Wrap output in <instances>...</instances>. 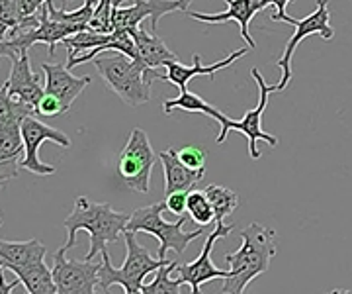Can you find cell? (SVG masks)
<instances>
[{
  "label": "cell",
  "instance_id": "cell-1",
  "mask_svg": "<svg viewBox=\"0 0 352 294\" xmlns=\"http://www.w3.org/2000/svg\"><path fill=\"white\" fill-rule=\"evenodd\" d=\"M129 214L113 210L108 202H92L87 196H78L73 206V212L65 218V230H67V242L65 251L76 247V235L78 231L90 233V249L87 253V261H92L98 253L108 251V243H118L120 235H124L129 222Z\"/></svg>",
  "mask_w": 352,
  "mask_h": 294
},
{
  "label": "cell",
  "instance_id": "cell-2",
  "mask_svg": "<svg viewBox=\"0 0 352 294\" xmlns=\"http://www.w3.org/2000/svg\"><path fill=\"white\" fill-rule=\"evenodd\" d=\"M243 245L235 253L226 255L231 277L226 279L221 294H243L254 279L270 267V259L276 255V231L252 222L239 231Z\"/></svg>",
  "mask_w": 352,
  "mask_h": 294
},
{
  "label": "cell",
  "instance_id": "cell-3",
  "mask_svg": "<svg viewBox=\"0 0 352 294\" xmlns=\"http://www.w3.org/2000/svg\"><path fill=\"white\" fill-rule=\"evenodd\" d=\"M102 81L127 104V106H143L151 101V85L159 75L157 69H149L139 59H131L124 53H102L94 61Z\"/></svg>",
  "mask_w": 352,
  "mask_h": 294
},
{
  "label": "cell",
  "instance_id": "cell-4",
  "mask_svg": "<svg viewBox=\"0 0 352 294\" xmlns=\"http://www.w3.org/2000/svg\"><path fill=\"white\" fill-rule=\"evenodd\" d=\"M124 240H126L127 255L122 267H112L108 251L100 253L102 263L98 271V284L104 294H110L112 284H120L124 293L141 291L147 275L170 263L168 259H153L151 253L143 245H139L133 231H124Z\"/></svg>",
  "mask_w": 352,
  "mask_h": 294
},
{
  "label": "cell",
  "instance_id": "cell-5",
  "mask_svg": "<svg viewBox=\"0 0 352 294\" xmlns=\"http://www.w3.org/2000/svg\"><path fill=\"white\" fill-rule=\"evenodd\" d=\"M166 210V202H155V204L145 206L135 210L129 222H127L126 231H145L151 233L153 238H157L161 242L159 247V259H166V251L175 249L176 253H184L190 242L198 240L200 235H204V228H198L194 231H184L182 226L186 222L184 216H178L176 222H164L163 212Z\"/></svg>",
  "mask_w": 352,
  "mask_h": 294
},
{
  "label": "cell",
  "instance_id": "cell-6",
  "mask_svg": "<svg viewBox=\"0 0 352 294\" xmlns=\"http://www.w3.org/2000/svg\"><path fill=\"white\" fill-rule=\"evenodd\" d=\"M25 116H36L22 104L0 90V180L2 185L20 175V163L24 159V136L22 122Z\"/></svg>",
  "mask_w": 352,
  "mask_h": 294
},
{
  "label": "cell",
  "instance_id": "cell-7",
  "mask_svg": "<svg viewBox=\"0 0 352 294\" xmlns=\"http://www.w3.org/2000/svg\"><path fill=\"white\" fill-rule=\"evenodd\" d=\"M251 75L252 78H254V83L258 85V90H261V92H258V94H261V96H258V104H256L254 108H251L241 120H231V118L227 116L226 120H223V124H221L219 136L215 138V143H217V145H223L227 140V134L235 129V132H241V134L247 138L251 159H261L263 154H261V149H258V141H266L270 147H276L278 145L276 136L266 134L263 129V114L264 110H266V104H268L270 92H276V85H266V83H264V77L261 75V71H258L256 67H252Z\"/></svg>",
  "mask_w": 352,
  "mask_h": 294
},
{
  "label": "cell",
  "instance_id": "cell-8",
  "mask_svg": "<svg viewBox=\"0 0 352 294\" xmlns=\"http://www.w3.org/2000/svg\"><path fill=\"white\" fill-rule=\"evenodd\" d=\"M159 159V154L153 151L149 136L141 128H133L118 159V173L131 191L145 194L151 189L153 167Z\"/></svg>",
  "mask_w": 352,
  "mask_h": 294
},
{
  "label": "cell",
  "instance_id": "cell-9",
  "mask_svg": "<svg viewBox=\"0 0 352 294\" xmlns=\"http://www.w3.org/2000/svg\"><path fill=\"white\" fill-rule=\"evenodd\" d=\"M329 20H331V14H329L327 0H317V8L302 20H296V18L289 16L288 24L296 26V32L288 39L284 55L278 59V67L282 69V77H280V83L276 85V92L288 89L289 81H292V57H294L296 48L302 43L303 39L309 38V36H321L323 39L335 38V30L331 28Z\"/></svg>",
  "mask_w": 352,
  "mask_h": 294
},
{
  "label": "cell",
  "instance_id": "cell-10",
  "mask_svg": "<svg viewBox=\"0 0 352 294\" xmlns=\"http://www.w3.org/2000/svg\"><path fill=\"white\" fill-rule=\"evenodd\" d=\"M235 230L233 224H226V222H217L215 224V230L208 235V240L201 247L200 257L192 263H180L176 265L175 271L178 273V281L182 284H190L192 293L190 294H201V284L214 281V279H229L231 277V271H221L214 265L212 261V249H214L215 242L227 238L231 231Z\"/></svg>",
  "mask_w": 352,
  "mask_h": 294
},
{
  "label": "cell",
  "instance_id": "cell-11",
  "mask_svg": "<svg viewBox=\"0 0 352 294\" xmlns=\"http://www.w3.org/2000/svg\"><path fill=\"white\" fill-rule=\"evenodd\" d=\"M22 136H24V147L25 154L20 167L39 175V177H47V175H55V167L47 165L39 159V147L43 141H53L55 145L69 149L71 147V138L63 134L61 129L51 128L45 122L38 120L36 116H25L22 122Z\"/></svg>",
  "mask_w": 352,
  "mask_h": 294
},
{
  "label": "cell",
  "instance_id": "cell-12",
  "mask_svg": "<svg viewBox=\"0 0 352 294\" xmlns=\"http://www.w3.org/2000/svg\"><path fill=\"white\" fill-rule=\"evenodd\" d=\"M53 279L57 284V294H98V271L100 263L75 261L65 257V247L53 255Z\"/></svg>",
  "mask_w": 352,
  "mask_h": 294
},
{
  "label": "cell",
  "instance_id": "cell-13",
  "mask_svg": "<svg viewBox=\"0 0 352 294\" xmlns=\"http://www.w3.org/2000/svg\"><path fill=\"white\" fill-rule=\"evenodd\" d=\"M2 90L14 103L22 104L34 114H38V104L45 94V87H41V77L32 71L30 53H22L20 57H14L10 77L2 83Z\"/></svg>",
  "mask_w": 352,
  "mask_h": 294
},
{
  "label": "cell",
  "instance_id": "cell-14",
  "mask_svg": "<svg viewBox=\"0 0 352 294\" xmlns=\"http://www.w3.org/2000/svg\"><path fill=\"white\" fill-rule=\"evenodd\" d=\"M126 0H118L112 14V26L116 30H129L138 28L145 18L151 22V34H157V24L166 14L180 10L178 0H135L131 8H120V4Z\"/></svg>",
  "mask_w": 352,
  "mask_h": 294
},
{
  "label": "cell",
  "instance_id": "cell-15",
  "mask_svg": "<svg viewBox=\"0 0 352 294\" xmlns=\"http://www.w3.org/2000/svg\"><path fill=\"white\" fill-rule=\"evenodd\" d=\"M229 4L226 12L219 14H201L188 10L186 16L192 20H198L204 24H227V22H235L241 28V38L247 41L249 48H256V41L252 39L251 32H249V24L256 14L264 10L263 0H226Z\"/></svg>",
  "mask_w": 352,
  "mask_h": 294
},
{
  "label": "cell",
  "instance_id": "cell-16",
  "mask_svg": "<svg viewBox=\"0 0 352 294\" xmlns=\"http://www.w3.org/2000/svg\"><path fill=\"white\" fill-rule=\"evenodd\" d=\"M251 48H243V50H237V52H233L231 55H227L223 61H215L212 65H204L201 63V57L196 53L194 57H192V61L194 65L192 67H186V65H182L180 61H173V63H166V75H164L163 81L166 83H170V85H175L180 89V92H184V90H188L190 81H194L196 77H210L214 81L215 73L217 71H221V69H227V67H231V65L235 63V61H239L241 57H245L247 53H249Z\"/></svg>",
  "mask_w": 352,
  "mask_h": 294
},
{
  "label": "cell",
  "instance_id": "cell-17",
  "mask_svg": "<svg viewBox=\"0 0 352 294\" xmlns=\"http://www.w3.org/2000/svg\"><path fill=\"white\" fill-rule=\"evenodd\" d=\"M41 71L45 81V92L57 96L69 110L78 98V94H82V90L92 83V77L88 75L85 77L71 75V69H67V65L63 63H41Z\"/></svg>",
  "mask_w": 352,
  "mask_h": 294
},
{
  "label": "cell",
  "instance_id": "cell-18",
  "mask_svg": "<svg viewBox=\"0 0 352 294\" xmlns=\"http://www.w3.org/2000/svg\"><path fill=\"white\" fill-rule=\"evenodd\" d=\"M129 34L135 41V50H138V59L143 65H147L149 69H159L166 67V63L180 61L175 52H170L166 48L163 39L157 34H147L141 28H129Z\"/></svg>",
  "mask_w": 352,
  "mask_h": 294
},
{
  "label": "cell",
  "instance_id": "cell-19",
  "mask_svg": "<svg viewBox=\"0 0 352 294\" xmlns=\"http://www.w3.org/2000/svg\"><path fill=\"white\" fill-rule=\"evenodd\" d=\"M164 169V194H173L178 191H190L196 182L204 179V171H192L184 165L176 149H166L159 154Z\"/></svg>",
  "mask_w": 352,
  "mask_h": 294
},
{
  "label": "cell",
  "instance_id": "cell-20",
  "mask_svg": "<svg viewBox=\"0 0 352 294\" xmlns=\"http://www.w3.org/2000/svg\"><path fill=\"white\" fill-rule=\"evenodd\" d=\"M45 255H47V249L38 240H28V242L2 240V243H0V265H2V269L34 265L39 261H45Z\"/></svg>",
  "mask_w": 352,
  "mask_h": 294
},
{
  "label": "cell",
  "instance_id": "cell-21",
  "mask_svg": "<svg viewBox=\"0 0 352 294\" xmlns=\"http://www.w3.org/2000/svg\"><path fill=\"white\" fill-rule=\"evenodd\" d=\"M22 281L28 294H57V284L53 279V269L45 261H39L25 267L8 269Z\"/></svg>",
  "mask_w": 352,
  "mask_h": 294
},
{
  "label": "cell",
  "instance_id": "cell-22",
  "mask_svg": "<svg viewBox=\"0 0 352 294\" xmlns=\"http://www.w3.org/2000/svg\"><path fill=\"white\" fill-rule=\"evenodd\" d=\"M163 110L164 114H173L175 110H182V112H192V114H196V112H200V114L210 116L212 120H215L219 126L223 124V120H226L227 116L221 112V110H217L215 106H212L210 103H206L201 96L198 94H194V92H190V90H184V92H180L176 98H168V101H164L163 103Z\"/></svg>",
  "mask_w": 352,
  "mask_h": 294
},
{
  "label": "cell",
  "instance_id": "cell-23",
  "mask_svg": "<svg viewBox=\"0 0 352 294\" xmlns=\"http://www.w3.org/2000/svg\"><path fill=\"white\" fill-rule=\"evenodd\" d=\"M206 196L210 198V202L214 206V212H215V224L217 222H223L226 218H229L233 212H235V208L239 206V196H237V192H233L231 189H227V187H219V185H208L206 189Z\"/></svg>",
  "mask_w": 352,
  "mask_h": 294
},
{
  "label": "cell",
  "instance_id": "cell-24",
  "mask_svg": "<svg viewBox=\"0 0 352 294\" xmlns=\"http://www.w3.org/2000/svg\"><path fill=\"white\" fill-rule=\"evenodd\" d=\"M175 267L176 263L170 261L168 265L159 269L155 279L141 286V294H180L182 282L178 281V279H170V273L175 271Z\"/></svg>",
  "mask_w": 352,
  "mask_h": 294
},
{
  "label": "cell",
  "instance_id": "cell-25",
  "mask_svg": "<svg viewBox=\"0 0 352 294\" xmlns=\"http://www.w3.org/2000/svg\"><path fill=\"white\" fill-rule=\"evenodd\" d=\"M188 214L192 220L200 226H210L215 222L214 206L210 198L206 196L204 191H190L188 192Z\"/></svg>",
  "mask_w": 352,
  "mask_h": 294
},
{
  "label": "cell",
  "instance_id": "cell-26",
  "mask_svg": "<svg viewBox=\"0 0 352 294\" xmlns=\"http://www.w3.org/2000/svg\"><path fill=\"white\" fill-rule=\"evenodd\" d=\"M118 0H96V10H94V18L90 22V28L102 32V34H112V14L116 8Z\"/></svg>",
  "mask_w": 352,
  "mask_h": 294
},
{
  "label": "cell",
  "instance_id": "cell-27",
  "mask_svg": "<svg viewBox=\"0 0 352 294\" xmlns=\"http://www.w3.org/2000/svg\"><path fill=\"white\" fill-rule=\"evenodd\" d=\"M0 6H2V14H0V32H2V38H4L8 32H12V30H16V28L20 26L25 18L20 16L14 0H0Z\"/></svg>",
  "mask_w": 352,
  "mask_h": 294
},
{
  "label": "cell",
  "instance_id": "cell-28",
  "mask_svg": "<svg viewBox=\"0 0 352 294\" xmlns=\"http://www.w3.org/2000/svg\"><path fill=\"white\" fill-rule=\"evenodd\" d=\"M178 159L192 171H204L206 169V151L196 145H186L176 151Z\"/></svg>",
  "mask_w": 352,
  "mask_h": 294
},
{
  "label": "cell",
  "instance_id": "cell-29",
  "mask_svg": "<svg viewBox=\"0 0 352 294\" xmlns=\"http://www.w3.org/2000/svg\"><path fill=\"white\" fill-rule=\"evenodd\" d=\"M67 112H69V108L50 92H45L38 104V114L43 116V118H57V116H63Z\"/></svg>",
  "mask_w": 352,
  "mask_h": 294
},
{
  "label": "cell",
  "instance_id": "cell-30",
  "mask_svg": "<svg viewBox=\"0 0 352 294\" xmlns=\"http://www.w3.org/2000/svg\"><path fill=\"white\" fill-rule=\"evenodd\" d=\"M166 210L175 216H184L188 212V191H178L166 194Z\"/></svg>",
  "mask_w": 352,
  "mask_h": 294
},
{
  "label": "cell",
  "instance_id": "cell-31",
  "mask_svg": "<svg viewBox=\"0 0 352 294\" xmlns=\"http://www.w3.org/2000/svg\"><path fill=\"white\" fill-rule=\"evenodd\" d=\"M16 2V8L22 18H32V16H38L41 12V8L47 4V0H14Z\"/></svg>",
  "mask_w": 352,
  "mask_h": 294
},
{
  "label": "cell",
  "instance_id": "cell-32",
  "mask_svg": "<svg viewBox=\"0 0 352 294\" xmlns=\"http://www.w3.org/2000/svg\"><path fill=\"white\" fill-rule=\"evenodd\" d=\"M289 2H294V0H263V6L266 8L268 4H272L274 8H276V14L272 16V20L274 22H286L288 24V14H286V6H288Z\"/></svg>",
  "mask_w": 352,
  "mask_h": 294
},
{
  "label": "cell",
  "instance_id": "cell-33",
  "mask_svg": "<svg viewBox=\"0 0 352 294\" xmlns=\"http://www.w3.org/2000/svg\"><path fill=\"white\" fill-rule=\"evenodd\" d=\"M0 282H2V284H0V294H12L14 286H18V284H20L22 281H20V279L16 277L12 282H8L6 279H4V269H2V275H0Z\"/></svg>",
  "mask_w": 352,
  "mask_h": 294
},
{
  "label": "cell",
  "instance_id": "cell-34",
  "mask_svg": "<svg viewBox=\"0 0 352 294\" xmlns=\"http://www.w3.org/2000/svg\"><path fill=\"white\" fill-rule=\"evenodd\" d=\"M194 0H178V4H180V12H188V6L192 4Z\"/></svg>",
  "mask_w": 352,
  "mask_h": 294
},
{
  "label": "cell",
  "instance_id": "cell-35",
  "mask_svg": "<svg viewBox=\"0 0 352 294\" xmlns=\"http://www.w3.org/2000/svg\"><path fill=\"white\" fill-rule=\"evenodd\" d=\"M327 294H352V291H346V288H335V291H331Z\"/></svg>",
  "mask_w": 352,
  "mask_h": 294
},
{
  "label": "cell",
  "instance_id": "cell-36",
  "mask_svg": "<svg viewBox=\"0 0 352 294\" xmlns=\"http://www.w3.org/2000/svg\"><path fill=\"white\" fill-rule=\"evenodd\" d=\"M126 294H141V291H131V293H126Z\"/></svg>",
  "mask_w": 352,
  "mask_h": 294
}]
</instances>
